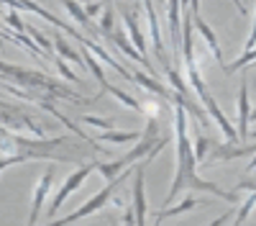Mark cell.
Wrapping results in <instances>:
<instances>
[{"label":"cell","instance_id":"1","mask_svg":"<svg viewBox=\"0 0 256 226\" xmlns=\"http://www.w3.org/2000/svg\"><path fill=\"white\" fill-rule=\"evenodd\" d=\"M174 126H177V175L172 180V188H169L166 198H164V205H172V200L184 190H205V193H212L228 203H236L238 200V193L236 190H223L220 185L210 182V180H202L198 175V157H195V149L190 147V136H187V111L184 106L174 103Z\"/></svg>","mask_w":256,"mask_h":226},{"label":"cell","instance_id":"2","mask_svg":"<svg viewBox=\"0 0 256 226\" xmlns=\"http://www.w3.org/2000/svg\"><path fill=\"white\" fill-rule=\"evenodd\" d=\"M0 75L8 77L10 82H18L20 88H28V90H41V93H49L54 98H67L74 103H92L98 98H84L74 90H70L67 85H62L59 80L38 72V70H26V67H18V65H8V62H0Z\"/></svg>","mask_w":256,"mask_h":226},{"label":"cell","instance_id":"3","mask_svg":"<svg viewBox=\"0 0 256 226\" xmlns=\"http://www.w3.org/2000/svg\"><path fill=\"white\" fill-rule=\"evenodd\" d=\"M0 3H3V6H10V8H16V11H28V13H36V16H41V18H44V21H49V24L52 26H56L59 31H67V36H74L77 41H80V44L82 47H88L90 52H95L102 62H108V65L123 77V80H134V72L131 70H126V67H120V62H116L110 54H108V49H102L100 44H98V41L92 39V36H82V34H77L70 24H67V21H62V18H56L54 13H49L46 8H41L38 3H34V0H0Z\"/></svg>","mask_w":256,"mask_h":226},{"label":"cell","instance_id":"4","mask_svg":"<svg viewBox=\"0 0 256 226\" xmlns=\"http://www.w3.org/2000/svg\"><path fill=\"white\" fill-rule=\"evenodd\" d=\"M164 144H166V139H159V121H156V116H146V126H144L141 139L136 141V147L128 152L126 157L116 159V164L123 170V167H131L134 162H138V159H144V157L152 159V157L164 147Z\"/></svg>","mask_w":256,"mask_h":226},{"label":"cell","instance_id":"5","mask_svg":"<svg viewBox=\"0 0 256 226\" xmlns=\"http://www.w3.org/2000/svg\"><path fill=\"white\" fill-rule=\"evenodd\" d=\"M0 126L8 129V131H16V134L28 131L34 136H44V126H41L34 116H28L20 106L3 103V100H0Z\"/></svg>","mask_w":256,"mask_h":226},{"label":"cell","instance_id":"6","mask_svg":"<svg viewBox=\"0 0 256 226\" xmlns=\"http://www.w3.org/2000/svg\"><path fill=\"white\" fill-rule=\"evenodd\" d=\"M128 172H131V167H128ZM128 172H123V175H116L113 180H108V185L100 190V193H95L88 203H82L77 211H72L70 216H64L62 221H54V223H72V221H80V218H84V216H92V213H98L102 205H108L110 203V198H113V193L118 190V185L123 182V180H128Z\"/></svg>","mask_w":256,"mask_h":226},{"label":"cell","instance_id":"7","mask_svg":"<svg viewBox=\"0 0 256 226\" xmlns=\"http://www.w3.org/2000/svg\"><path fill=\"white\" fill-rule=\"evenodd\" d=\"M95 170H98V162H92V159H90L88 164H82L80 170H74V172H72V175H70L67 180H64V185L59 188L56 198L52 200L49 211H46V218H49V221H54V216H56V211H59L62 205H64V200H67V198H70V195H72V193H74V190H77L80 185H82L84 180H88V177H90V175H92Z\"/></svg>","mask_w":256,"mask_h":226},{"label":"cell","instance_id":"8","mask_svg":"<svg viewBox=\"0 0 256 226\" xmlns=\"http://www.w3.org/2000/svg\"><path fill=\"white\" fill-rule=\"evenodd\" d=\"M241 141H226V144H212L210 152H208V167L218 162H226V159H238V157H246V154H256V144H246V147H238Z\"/></svg>","mask_w":256,"mask_h":226},{"label":"cell","instance_id":"9","mask_svg":"<svg viewBox=\"0 0 256 226\" xmlns=\"http://www.w3.org/2000/svg\"><path fill=\"white\" fill-rule=\"evenodd\" d=\"M146 18H148V31H152V44H154V54H156V59L162 62L164 67H169V57H166L164 41H162L159 18H156V11H154V3H152V0H146Z\"/></svg>","mask_w":256,"mask_h":226},{"label":"cell","instance_id":"10","mask_svg":"<svg viewBox=\"0 0 256 226\" xmlns=\"http://www.w3.org/2000/svg\"><path fill=\"white\" fill-rule=\"evenodd\" d=\"M52 180H54V167H46V172L41 175L36 190H34V203H31V213H28V226H34L38 221V213L44 208V200H46V193L52 188Z\"/></svg>","mask_w":256,"mask_h":226},{"label":"cell","instance_id":"11","mask_svg":"<svg viewBox=\"0 0 256 226\" xmlns=\"http://www.w3.org/2000/svg\"><path fill=\"white\" fill-rule=\"evenodd\" d=\"M180 0H166V18H169V36L174 44V59L182 52V13H180Z\"/></svg>","mask_w":256,"mask_h":226},{"label":"cell","instance_id":"12","mask_svg":"<svg viewBox=\"0 0 256 226\" xmlns=\"http://www.w3.org/2000/svg\"><path fill=\"white\" fill-rule=\"evenodd\" d=\"M62 6L67 8V13H70V16L77 21V24H80L84 31H88V36H92L95 41H98V39H105V34L100 31V26H95V24H92V21H90V16L84 13V8L77 3V0H62Z\"/></svg>","mask_w":256,"mask_h":226},{"label":"cell","instance_id":"13","mask_svg":"<svg viewBox=\"0 0 256 226\" xmlns=\"http://www.w3.org/2000/svg\"><path fill=\"white\" fill-rule=\"evenodd\" d=\"M146 188H144V167L136 170V180H134V216H136V226L146 223Z\"/></svg>","mask_w":256,"mask_h":226},{"label":"cell","instance_id":"14","mask_svg":"<svg viewBox=\"0 0 256 226\" xmlns=\"http://www.w3.org/2000/svg\"><path fill=\"white\" fill-rule=\"evenodd\" d=\"M192 21H195V29L202 34L205 44H208V52L212 54V59L223 65V52H220V44H218V36H216V31H212V29L208 26V21H205L200 13H192ZM223 67H226V65H223Z\"/></svg>","mask_w":256,"mask_h":226},{"label":"cell","instance_id":"15","mask_svg":"<svg viewBox=\"0 0 256 226\" xmlns=\"http://www.w3.org/2000/svg\"><path fill=\"white\" fill-rule=\"evenodd\" d=\"M248 113H251V103H248V80L241 82L238 88V139H248Z\"/></svg>","mask_w":256,"mask_h":226},{"label":"cell","instance_id":"16","mask_svg":"<svg viewBox=\"0 0 256 226\" xmlns=\"http://www.w3.org/2000/svg\"><path fill=\"white\" fill-rule=\"evenodd\" d=\"M123 18H126V29H128V34H131V41H134L136 52L146 59V39H144V31H141V26H138V13L126 8V11H123Z\"/></svg>","mask_w":256,"mask_h":226},{"label":"cell","instance_id":"17","mask_svg":"<svg viewBox=\"0 0 256 226\" xmlns=\"http://www.w3.org/2000/svg\"><path fill=\"white\" fill-rule=\"evenodd\" d=\"M108 41H113L116 47H120V49H123V54H128V59H131V62H141V65H146V67H148V75H154V77H156V72H154V67H152V62H146V59H144V57L131 47V44H128L126 36H123L120 31H113V34L108 36Z\"/></svg>","mask_w":256,"mask_h":226},{"label":"cell","instance_id":"18","mask_svg":"<svg viewBox=\"0 0 256 226\" xmlns=\"http://www.w3.org/2000/svg\"><path fill=\"white\" fill-rule=\"evenodd\" d=\"M134 82H136V85H141L144 90H148V93H156V95H162V98H172V90H166L164 85H162V82L154 77V75H146V72H134Z\"/></svg>","mask_w":256,"mask_h":226},{"label":"cell","instance_id":"19","mask_svg":"<svg viewBox=\"0 0 256 226\" xmlns=\"http://www.w3.org/2000/svg\"><path fill=\"white\" fill-rule=\"evenodd\" d=\"M198 205H202L200 198L187 195V198H182L180 205H174V208H169V205H166L164 211H159V213H156V221H164V218H169V216H180V213H184V211H190V208H198Z\"/></svg>","mask_w":256,"mask_h":226},{"label":"cell","instance_id":"20","mask_svg":"<svg viewBox=\"0 0 256 226\" xmlns=\"http://www.w3.org/2000/svg\"><path fill=\"white\" fill-rule=\"evenodd\" d=\"M102 93H108V95H113L116 100H120L123 106H128V108H134L136 113H144V106H141V100H136L134 95H128L126 90H120V88L110 85V82H108V85H105V90H102Z\"/></svg>","mask_w":256,"mask_h":226},{"label":"cell","instance_id":"21","mask_svg":"<svg viewBox=\"0 0 256 226\" xmlns=\"http://www.w3.org/2000/svg\"><path fill=\"white\" fill-rule=\"evenodd\" d=\"M54 49H56V54L62 57V59H72V62H77V65H82L84 67V62H82V54L77 52V49H72L67 41H64V36L62 34H56L54 36Z\"/></svg>","mask_w":256,"mask_h":226},{"label":"cell","instance_id":"22","mask_svg":"<svg viewBox=\"0 0 256 226\" xmlns=\"http://www.w3.org/2000/svg\"><path fill=\"white\" fill-rule=\"evenodd\" d=\"M80 47H82V44H80ZM80 54H82V62H84V67H88V70H90V72L95 75V80L100 82V88L105 90V85H108V80H105V72H102V67H100L98 62H95V57H92V54L88 52V47H82V52H80Z\"/></svg>","mask_w":256,"mask_h":226},{"label":"cell","instance_id":"23","mask_svg":"<svg viewBox=\"0 0 256 226\" xmlns=\"http://www.w3.org/2000/svg\"><path fill=\"white\" fill-rule=\"evenodd\" d=\"M98 139H100V141H110V144H126V141H138L141 134H136V131H113V129H108V131H102Z\"/></svg>","mask_w":256,"mask_h":226},{"label":"cell","instance_id":"24","mask_svg":"<svg viewBox=\"0 0 256 226\" xmlns=\"http://www.w3.org/2000/svg\"><path fill=\"white\" fill-rule=\"evenodd\" d=\"M164 72H166V77H169V82H172V88L182 95V98H187V100H192V95H190V88L184 85V80L180 77V72L174 70V67H164Z\"/></svg>","mask_w":256,"mask_h":226},{"label":"cell","instance_id":"25","mask_svg":"<svg viewBox=\"0 0 256 226\" xmlns=\"http://www.w3.org/2000/svg\"><path fill=\"white\" fill-rule=\"evenodd\" d=\"M248 193H251V195H248V198H246V200L241 203L238 213L233 216V223H236V226H241V223H244V221L248 218V213L254 211V205H256V190H248Z\"/></svg>","mask_w":256,"mask_h":226},{"label":"cell","instance_id":"26","mask_svg":"<svg viewBox=\"0 0 256 226\" xmlns=\"http://www.w3.org/2000/svg\"><path fill=\"white\" fill-rule=\"evenodd\" d=\"M212 144H216L212 139H208V136H202V134H195V144H192V149H195L198 162H205V157H208V152H210Z\"/></svg>","mask_w":256,"mask_h":226},{"label":"cell","instance_id":"27","mask_svg":"<svg viewBox=\"0 0 256 226\" xmlns=\"http://www.w3.org/2000/svg\"><path fill=\"white\" fill-rule=\"evenodd\" d=\"M251 62H256V47H251V49H246L236 62H233V65L230 67H226V72L230 75V72H238V70H244V67H248L251 65Z\"/></svg>","mask_w":256,"mask_h":226},{"label":"cell","instance_id":"28","mask_svg":"<svg viewBox=\"0 0 256 226\" xmlns=\"http://www.w3.org/2000/svg\"><path fill=\"white\" fill-rule=\"evenodd\" d=\"M26 34H28V36L36 41V44H38L41 49H44V54H46V57L52 54V44H49V39H46L44 34H41L38 29H34V26H28V24H26Z\"/></svg>","mask_w":256,"mask_h":226},{"label":"cell","instance_id":"29","mask_svg":"<svg viewBox=\"0 0 256 226\" xmlns=\"http://www.w3.org/2000/svg\"><path fill=\"white\" fill-rule=\"evenodd\" d=\"M82 123H90V126H98V129H113L116 126V118H98V116H82Z\"/></svg>","mask_w":256,"mask_h":226},{"label":"cell","instance_id":"30","mask_svg":"<svg viewBox=\"0 0 256 226\" xmlns=\"http://www.w3.org/2000/svg\"><path fill=\"white\" fill-rule=\"evenodd\" d=\"M6 24H8V26H13L18 34H26V24L20 21V16H18V11H16V8H10V11L6 13Z\"/></svg>","mask_w":256,"mask_h":226},{"label":"cell","instance_id":"31","mask_svg":"<svg viewBox=\"0 0 256 226\" xmlns=\"http://www.w3.org/2000/svg\"><path fill=\"white\" fill-rule=\"evenodd\" d=\"M54 65H56V70H59V75H62V77H67L70 82H80V80H77V75H74L67 65H64V59H62V57H56V59H54Z\"/></svg>","mask_w":256,"mask_h":226},{"label":"cell","instance_id":"32","mask_svg":"<svg viewBox=\"0 0 256 226\" xmlns=\"http://www.w3.org/2000/svg\"><path fill=\"white\" fill-rule=\"evenodd\" d=\"M251 47H256V16H254V29H251L248 41H246V49H251Z\"/></svg>","mask_w":256,"mask_h":226},{"label":"cell","instance_id":"33","mask_svg":"<svg viewBox=\"0 0 256 226\" xmlns=\"http://www.w3.org/2000/svg\"><path fill=\"white\" fill-rule=\"evenodd\" d=\"M238 188H241V190H256V180H244Z\"/></svg>","mask_w":256,"mask_h":226},{"label":"cell","instance_id":"34","mask_svg":"<svg viewBox=\"0 0 256 226\" xmlns=\"http://www.w3.org/2000/svg\"><path fill=\"white\" fill-rule=\"evenodd\" d=\"M230 3H233V6L238 8V13H241V16H248V11H246V6L241 3V0H230Z\"/></svg>","mask_w":256,"mask_h":226},{"label":"cell","instance_id":"35","mask_svg":"<svg viewBox=\"0 0 256 226\" xmlns=\"http://www.w3.org/2000/svg\"><path fill=\"white\" fill-rule=\"evenodd\" d=\"M190 11L192 13H200V0H190Z\"/></svg>","mask_w":256,"mask_h":226},{"label":"cell","instance_id":"36","mask_svg":"<svg viewBox=\"0 0 256 226\" xmlns=\"http://www.w3.org/2000/svg\"><path fill=\"white\" fill-rule=\"evenodd\" d=\"M228 218H230V213H223V216H218L216 221H212L210 226H218V223H223V221H228Z\"/></svg>","mask_w":256,"mask_h":226},{"label":"cell","instance_id":"37","mask_svg":"<svg viewBox=\"0 0 256 226\" xmlns=\"http://www.w3.org/2000/svg\"><path fill=\"white\" fill-rule=\"evenodd\" d=\"M100 3H102V8H105V6H113V0H100Z\"/></svg>","mask_w":256,"mask_h":226},{"label":"cell","instance_id":"38","mask_svg":"<svg viewBox=\"0 0 256 226\" xmlns=\"http://www.w3.org/2000/svg\"><path fill=\"white\" fill-rule=\"evenodd\" d=\"M248 121H256V111H251V113H248Z\"/></svg>","mask_w":256,"mask_h":226},{"label":"cell","instance_id":"39","mask_svg":"<svg viewBox=\"0 0 256 226\" xmlns=\"http://www.w3.org/2000/svg\"><path fill=\"white\" fill-rule=\"evenodd\" d=\"M251 65H256V62H251Z\"/></svg>","mask_w":256,"mask_h":226}]
</instances>
